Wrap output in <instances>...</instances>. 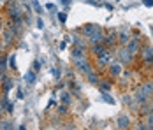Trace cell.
<instances>
[{
  "label": "cell",
  "mask_w": 153,
  "mask_h": 130,
  "mask_svg": "<svg viewBox=\"0 0 153 130\" xmlns=\"http://www.w3.org/2000/svg\"><path fill=\"white\" fill-rule=\"evenodd\" d=\"M74 67H76L79 72H83L85 76H86V74L92 71V67H90V62H88V60H86L85 56H77V58H74Z\"/></svg>",
  "instance_id": "1"
},
{
  "label": "cell",
  "mask_w": 153,
  "mask_h": 130,
  "mask_svg": "<svg viewBox=\"0 0 153 130\" xmlns=\"http://www.w3.org/2000/svg\"><path fill=\"white\" fill-rule=\"evenodd\" d=\"M118 58H120V62H122V63L130 65V63H132V60H134V55L130 53V49H128L127 46H122V49L118 51Z\"/></svg>",
  "instance_id": "2"
},
{
  "label": "cell",
  "mask_w": 153,
  "mask_h": 130,
  "mask_svg": "<svg viewBox=\"0 0 153 130\" xmlns=\"http://www.w3.org/2000/svg\"><path fill=\"white\" fill-rule=\"evenodd\" d=\"M7 13H9V18L13 19V23H19V25H21V21H23V13H21L18 7H13V5H11V7L7 9Z\"/></svg>",
  "instance_id": "3"
},
{
  "label": "cell",
  "mask_w": 153,
  "mask_h": 130,
  "mask_svg": "<svg viewBox=\"0 0 153 130\" xmlns=\"http://www.w3.org/2000/svg\"><path fill=\"white\" fill-rule=\"evenodd\" d=\"M139 37H134V39H130V41H128V42H127V48H128V49H130V53H132V55H137L139 53Z\"/></svg>",
  "instance_id": "4"
},
{
  "label": "cell",
  "mask_w": 153,
  "mask_h": 130,
  "mask_svg": "<svg viewBox=\"0 0 153 130\" xmlns=\"http://www.w3.org/2000/svg\"><path fill=\"white\" fill-rule=\"evenodd\" d=\"M107 51V48L104 46V42H99V44H92V53L95 56H100Z\"/></svg>",
  "instance_id": "5"
},
{
  "label": "cell",
  "mask_w": 153,
  "mask_h": 130,
  "mask_svg": "<svg viewBox=\"0 0 153 130\" xmlns=\"http://www.w3.org/2000/svg\"><path fill=\"white\" fill-rule=\"evenodd\" d=\"M97 30H100L99 25H93V23H88V25H85L83 27V35H86V37H90L92 33H95Z\"/></svg>",
  "instance_id": "6"
},
{
  "label": "cell",
  "mask_w": 153,
  "mask_h": 130,
  "mask_svg": "<svg viewBox=\"0 0 153 130\" xmlns=\"http://www.w3.org/2000/svg\"><path fill=\"white\" fill-rule=\"evenodd\" d=\"M116 125H118V129H127L130 125V118L127 114H120L118 120H116Z\"/></svg>",
  "instance_id": "7"
},
{
  "label": "cell",
  "mask_w": 153,
  "mask_h": 130,
  "mask_svg": "<svg viewBox=\"0 0 153 130\" xmlns=\"http://www.w3.org/2000/svg\"><path fill=\"white\" fill-rule=\"evenodd\" d=\"M143 58H144V62L153 63V48L152 46H146V48L143 49Z\"/></svg>",
  "instance_id": "8"
},
{
  "label": "cell",
  "mask_w": 153,
  "mask_h": 130,
  "mask_svg": "<svg viewBox=\"0 0 153 130\" xmlns=\"http://www.w3.org/2000/svg\"><path fill=\"white\" fill-rule=\"evenodd\" d=\"M99 58V65L100 67H106V65H111V53H104V55H100V56H97Z\"/></svg>",
  "instance_id": "9"
},
{
  "label": "cell",
  "mask_w": 153,
  "mask_h": 130,
  "mask_svg": "<svg viewBox=\"0 0 153 130\" xmlns=\"http://www.w3.org/2000/svg\"><path fill=\"white\" fill-rule=\"evenodd\" d=\"M35 81H37V72L32 69L28 72L25 74V83H28V85H35Z\"/></svg>",
  "instance_id": "10"
},
{
  "label": "cell",
  "mask_w": 153,
  "mask_h": 130,
  "mask_svg": "<svg viewBox=\"0 0 153 130\" xmlns=\"http://www.w3.org/2000/svg\"><path fill=\"white\" fill-rule=\"evenodd\" d=\"M109 72H111V76H120V74H122V63H113V65H109Z\"/></svg>",
  "instance_id": "11"
},
{
  "label": "cell",
  "mask_w": 153,
  "mask_h": 130,
  "mask_svg": "<svg viewBox=\"0 0 153 130\" xmlns=\"http://www.w3.org/2000/svg\"><path fill=\"white\" fill-rule=\"evenodd\" d=\"M86 79H88V81H90L92 85H97V83L100 81V79H99V76H97V74L93 72V71H90V72L86 74Z\"/></svg>",
  "instance_id": "12"
},
{
  "label": "cell",
  "mask_w": 153,
  "mask_h": 130,
  "mask_svg": "<svg viewBox=\"0 0 153 130\" xmlns=\"http://www.w3.org/2000/svg\"><path fill=\"white\" fill-rule=\"evenodd\" d=\"M130 41V37H128V33H120L118 35V42H120V46H127V42Z\"/></svg>",
  "instance_id": "13"
},
{
  "label": "cell",
  "mask_w": 153,
  "mask_h": 130,
  "mask_svg": "<svg viewBox=\"0 0 153 130\" xmlns=\"http://www.w3.org/2000/svg\"><path fill=\"white\" fill-rule=\"evenodd\" d=\"M102 42H104V46H113V44L116 42V37H114V35H104V41H102Z\"/></svg>",
  "instance_id": "14"
},
{
  "label": "cell",
  "mask_w": 153,
  "mask_h": 130,
  "mask_svg": "<svg viewBox=\"0 0 153 130\" xmlns=\"http://www.w3.org/2000/svg\"><path fill=\"white\" fill-rule=\"evenodd\" d=\"M13 86H14V83H13V79H5V83H4V93L7 95V93H9V90H11Z\"/></svg>",
  "instance_id": "15"
},
{
  "label": "cell",
  "mask_w": 153,
  "mask_h": 130,
  "mask_svg": "<svg viewBox=\"0 0 153 130\" xmlns=\"http://www.w3.org/2000/svg\"><path fill=\"white\" fill-rule=\"evenodd\" d=\"M30 4L33 5V9H35V13H42V7L39 5V2H37V0H30Z\"/></svg>",
  "instance_id": "16"
},
{
  "label": "cell",
  "mask_w": 153,
  "mask_h": 130,
  "mask_svg": "<svg viewBox=\"0 0 153 130\" xmlns=\"http://www.w3.org/2000/svg\"><path fill=\"white\" fill-rule=\"evenodd\" d=\"M102 99H104L107 104H114V99H113V97H109V93H106V91L102 93Z\"/></svg>",
  "instance_id": "17"
},
{
  "label": "cell",
  "mask_w": 153,
  "mask_h": 130,
  "mask_svg": "<svg viewBox=\"0 0 153 130\" xmlns=\"http://www.w3.org/2000/svg\"><path fill=\"white\" fill-rule=\"evenodd\" d=\"M5 111H7V113H9V114H11V113H13V111H14V105H13V104H9V102H7V104H5Z\"/></svg>",
  "instance_id": "18"
},
{
  "label": "cell",
  "mask_w": 153,
  "mask_h": 130,
  "mask_svg": "<svg viewBox=\"0 0 153 130\" xmlns=\"http://www.w3.org/2000/svg\"><path fill=\"white\" fill-rule=\"evenodd\" d=\"M35 27H37V28H44V21H42V19H41V18H39V19H37V21H35Z\"/></svg>",
  "instance_id": "19"
},
{
  "label": "cell",
  "mask_w": 153,
  "mask_h": 130,
  "mask_svg": "<svg viewBox=\"0 0 153 130\" xmlns=\"http://www.w3.org/2000/svg\"><path fill=\"white\" fill-rule=\"evenodd\" d=\"M58 19H60L62 23H65V21H67V14H65V13H60V14H58Z\"/></svg>",
  "instance_id": "20"
},
{
  "label": "cell",
  "mask_w": 153,
  "mask_h": 130,
  "mask_svg": "<svg viewBox=\"0 0 153 130\" xmlns=\"http://www.w3.org/2000/svg\"><path fill=\"white\" fill-rule=\"evenodd\" d=\"M2 129H13V125L9 123V121H2V125H0Z\"/></svg>",
  "instance_id": "21"
},
{
  "label": "cell",
  "mask_w": 153,
  "mask_h": 130,
  "mask_svg": "<svg viewBox=\"0 0 153 130\" xmlns=\"http://www.w3.org/2000/svg\"><path fill=\"white\" fill-rule=\"evenodd\" d=\"M69 93H63V97H62V102L63 104H67V102H71V97H67Z\"/></svg>",
  "instance_id": "22"
},
{
  "label": "cell",
  "mask_w": 153,
  "mask_h": 130,
  "mask_svg": "<svg viewBox=\"0 0 153 130\" xmlns=\"http://www.w3.org/2000/svg\"><path fill=\"white\" fill-rule=\"evenodd\" d=\"M9 63H11V69H16V60H14V56L9 58Z\"/></svg>",
  "instance_id": "23"
},
{
  "label": "cell",
  "mask_w": 153,
  "mask_h": 130,
  "mask_svg": "<svg viewBox=\"0 0 153 130\" xmlns=\"http://www.w3.org/2000/svg\"><path fill=\"white\" fill-rule=\"evenodd\" d=\"M148 129H153V114H150V118H148Z\"/></svg>",
  "instance_id": "24"
},
{
  "label": "cell",
  "mask_w": 153,
  "mask_h": 130,
  "mask_svg": "<svg viewBox=\"0 0 153 130\" xmlns=\"http://www.w3.org/2000/svg\"><path fill=\"white\" fill-rule=\"evenodd\" d=\"M39 69H41V67H39V62H37V60H35V62H33V71H35V72H37V71H39Z\"/></svg>",
  "instance_id": "25"
},
{
  "label": "cell",
  "mask_w": 153,
  "mask_h": 130,
  "mask_svg": "<svg viewBox=\"0 0 153 130\" xmlns=\"http://www.w3.org/2000/svg\"><path fill=\"white\" fill-rule=\"evenodd\" d=\"M144 5H146V7H152V5H153V0H144Z\"/></svg>",
  "instance_id": "26"
},
{
  "label": "cell",
  "mask_w": 153,
  "mask_h": 130,
  "mask_svg": "<svg viewBox=\"0 0 153 130\" xmlns=\"http://www.w3.org/2000/svg\"><path fill=\"white\" fill-rule=\"evenodd\" d=\"M100 88H102V90H111V85H109V83H104Z\"/></svg>",
  "instance_id": "27"
},
{
  "label": "cell",
  "mask_w": 153,
  "mask_h": 130,
  "mask_svg": "<svg viewBox=\"0 0 153 130\" xmlns=\"http://www.w3.org/2000/svg\"><path fill=\"white\" fill-rule=\"evenodd\" d=\"M51 72H53V76H55V77H60V72H58V69H53Z\"/></svg>",
  "instance_id": "28"
},
{
  "label": "cell",
  "mask_w": 153,
  "mask_h": 130,
  "mask_svg": "<svg viewBox=\"0 0 153 130\" xmlns=\"http://www.w3.org/2000/svg\"><path fill=\"white\" fill-rule=\"evenodd\" d=\"M46 9H49V11H51V9H55V11H56V7H55L53 4H48V5H46Z\"/></svg>",
  "instance_id": "29"
},
{
  "label": "cell",
  "mask_w": 153,
  "mask_h": 130,
  "mask_svg": "<svg viewBox=\"0 0 153 130\" xmlns=\"http://www.w3.org/2000/svg\"><path fill=\"white\" fill-rule=\"evenodd\" d=\"M62 2H63V4H65V5H69V4H71V2H72V0H62Z\"/></svg>",
  "instance_id": "30"
},
{
  "label": "cell",
  "mask_w": 153,
  "mask_h": 130,
  "mask_svg": "<svg viewBox=\"0 0 153 130\" xmlns=\"http://www.w3.org/2000/svg\"><path fill=\"white\" fill-rule=\"evenodd\" d=\"M0 30H2V23H0Z\"/></svg>",
  "instance_id": "31"
}]
</instances>
